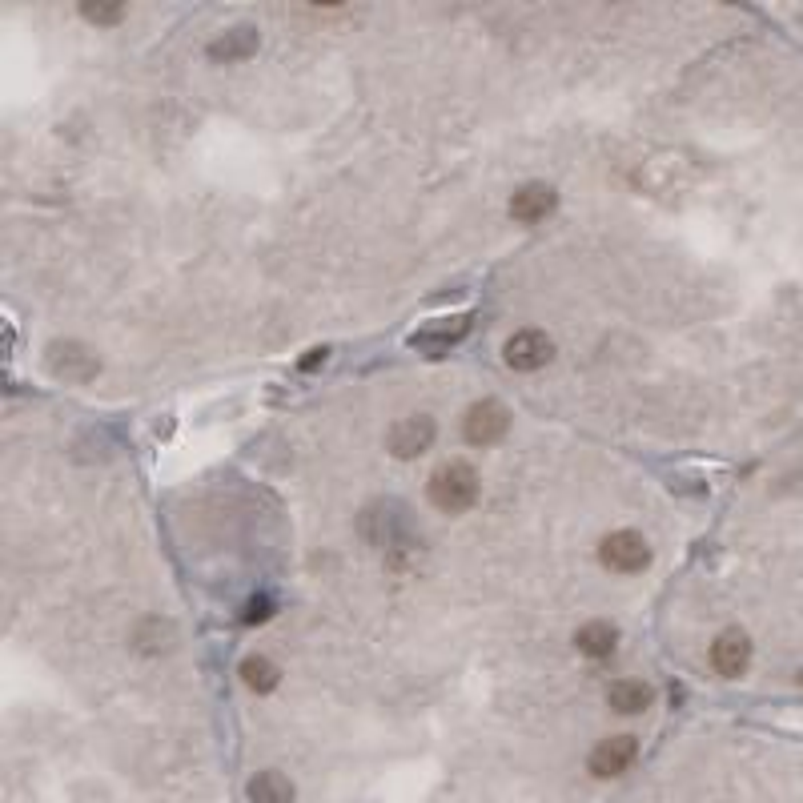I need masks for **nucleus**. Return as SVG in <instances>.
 <instances>
[{
  "instance_id": "obj_1",
  "label": "nucleus",
  "mask_w": 803,
  "mask_h": 803,
  "mask_svg": "<svg viewBox=\"0 0 803 803\" xmlns=\"http://www.w3.org/2000/svg\"><path fill=\"white\" fill-rule=\"evenodd\" d=\"M478 494H482V478H478V470H474L470 462H462V458L442 462V466L430 474V482H426V498H430V506L442 510V514H466V510L478 502Z\"/></svg>"
},
{
  "instance_id": "obj_19",
  "label": "nucleus",
  "mask_w": 803,
  "mask_h": 803,
  "mask_svg": "<svg viewBox=\"0 0 803 803\" xmlns=\"http://www.w3.org/2000/svg\"><path fill=\"white\" fill-rule=\"evenodd\" d=\"M799 683H803V671H799Z\"/></svg>"
},
{
  "instance_id": "obj_2",
  "label": "nucleus",
  "mask_w": 803,
  "mask_h": 803,
  "mask_svg": "<svg viewBox=\"0 0 803 803\" xmlns=\"http://www.w3.org/2000/svg\"><path fill=\"white\" fill-rule=\"evenodd\" d=\"M599 563L615 575H639L651 567V547L639 530H615L599 543Z\"/></svg>"
},
{
  "instance_id": "obj_16",
  "label": "nucleus",
  "mask_w": 803,
  "mask_h": 803,
  "mask_svg": "<svg viewBox=\"0 0 803 803\" xmlns=\"http://www.w3.org/2000/svg\"><path fill=\"white\" fill-rule=\"evenodd\" d=\"M81 17L93 25H117L125 17V9L121 5H81Z\"/></svg>"
},
{
  "instance_id": "obj_14",
  "label": "nucleus",
  "mask_w": 803,
  "mask_h": 803,
  "mask_svg": "<svg viewBox=\"0 0 803 803\" xmlns=\"http://www.w3.org/2000/svg\"><path fill=\"white\" fill-rule=\"evenodd\" d=\"M249 803H294V783L282 771H257L249 779Z\"/></svg>"
},
{
  "instance_id": "obj_18",
  "label": "nucleus",
  "mask_w": 803,
  "mask_h": 803,
  "mask_svg": "<svg viewBox=\"0 0 803 803\" xmlns=\"http://www.w3.org/2000/svg\"><path fill=\"white\" fill-rule=\"evenodd\" d=\"M318 362H326V350H310V358L302 362V370H314Z\"/></svg>"
},
{
  "instance_id": "obj_15",
  "label": "nucleus",
  "mask_w": 803,
  "mask_h": 803,
  "mask_svg": "<svg viewBox=\"0 0 803 803\" xmlns=\"http://www.w3.org/2000/svg\"><path fill=\"white\" fill-rule=\"evenodd\" d=\"M241 683H245L249 691H257V695H270V691L282 683V671H278V663H270L265 655H249V659L241 663Z\"/></svg>"
},
{
  "instance_id": "obj_6",
  "label": "nucleus",
  "mask_w": 803,
  "mask_h": 803,
  "mask_svg": "<svg viewBox=\"0 0 803 803\" xmlns=\"http://www.w3.org/2000/svg\"><path fill=\"white\" fill-rule=\"evenodd\" d=\"M466 334H470V314H450V318L426 322V326L414 330L406 342H410V350H418V354H426V358H438V354H446L450 346H458Z\"/></svg>"
},
{
  "instance_id": "obj_5",
  "label": "nucleus",
  "mask_w": 803,
  "mask_h": 803,
  "mask_svg": "<svg viewBox=\"0 0 803 803\" xmlns=\"http://www.w3.org/2000/svg\"><path fill=\"white\" fill-rule=\"evenodd\" d=\"M502 358H506L510 370L534 374V370H543V366L555 358V342H551V334H543V330H518V334L506 338Z\"/></svg>"
},
{
  "instance_id": "obj_8",
  "label": "nucleus",
  "mask_w": 803,
  "mask_h": 803,
  "mask_svg": "<svg viewBox=\"0 0 803 803\" xmlns=\"http://www.w3.org/2000/svg\"><path fill=\"white\" fill-rule=\"evenodd\" d=\"M555 205H559V193H555L547 181H526V185L510 197V217H514L518 225H539V221H547V217L555 213Z\"/></svg>"
},
{
  "instance_id": "obj_4",
  "label": "nucleus",
  "mask_w": 803,
  "mask_h": 803,
  "mask_svg": "<svg viewBox=\"0 0 803 803\" xmlns=\"http://www.w3.org/2000/svg\"><path fill=\"white\" fill-rule=\"evenodd\" d=\"M434 438H438V426H434L430 414H406V418H398V422L390 426V434H386V450H390L394 458L410 462V458L426 454V450L434 446Z\"/></svg>"
},
{
  "instance_id": "obj_13",
  "label": "nucleus",
  "mask_w": 803,
  "mask_h": 803,
  "mask_svg": "<svg viewBox=\"0 0 803 803\" xmlns=\"http://www.w3.org/2000/svg\"><path fill=\"white\" fill-rule=\"evenodd\" d=\"M607 703L619 711V715H643L651 703H655V691L643 683V679H619L607 687Z\"/></svg>"
},
{
  "instance_id": "obj_11",
  "label": "nucleus",
  "mask_w": 803,
  "mask_h": 803,
  "mask_svg": "<svg viewBox=\"0 0 803 803\" xmlns=\"http://www.w3.org/2000/svg\"><path fill=\"white\" fill-rule=\"evenodd\" d=\"M257 45H261V33H257L253 25H237V29L221 33V37L209 45V61H217V65H237V61H249V57L257 53Z\"/></svg>"
},
{
  "instance_id": "obj_12",
  "label": "nucleus",
  "mask_w": 803,
  "mask_h": 803,
  "mask_svg": "<svg viewBox=\"0 0 803 803\" xmlns=\"http://www.w3.org/2000/svg\"><path fill=\"white\" fill-rule=\"evenodd\" d=\"M575 647H579V655H587V659H607V655L619 647V627L607 623V619H591V623H583V627L575 631Z\"/></svg>"
},
{
  "instance_id": "obj_3",
  "label": "nucleus",
  "mask_w": 803,
  "mask_h": 803,
  "mask_svg": "<svg viewBox=\"0 0 803 803\" xmlns=\"http://www.w3.org/2000/svg\"><path fill=\"white\" fill-rule=\"evenodd\" d=\"M506 430H510V410L502 402H494V398L474 402L466 410V418H462V438L470 446H494V442L506 438Z\"/></svg>"
},
{
  "instance_id": "obj_7",
  "label": "nucleus",
  "mask_w": 803,
  "mask_h": 803,
  "mask_svg": "<svg viewBox=\"0 0 803 803\" xmlns=\"http://www.w3.org/2000/svg\"><path fill=\"white\" fill-rule=\"evenodd\" d=\"M635 759H639V739H635V735H611V739H603V743L591 751L587 771H591L595 779H615V775H623Z\"/></svg>"
},
{
  "instance_id": "obj_9",
  "label": "nucleus",
  "mask_w": 803,
  "mask_h": 803,
  "mask_svg": "<svg viewBox=\"0 0 803 803\" xmlns=\"http://www.w3.org/2000/svg\"><path fill=\"white\" fill-rule=\"evenodd\" d=\"M49 370H53V378H65V382H89L101 370V362L81 342H57V346H49Z\"/></svg>"
},
{
  "instance_id": "obj_10",
  "label": "nucleus",
  "mask_w": 803,
  "mask_h": 803,
  "mask_svg": "<svg viewBox=\"0 0 803 803\" xmlns=\"http://www.w3.org/2000/svg\"><path fill=\"white\" fill-rule=\"evenodd\" d=\"M747 663H751V639H747L739 627L723 631V635L711 643V667H715L723 679H739V675L747 671Z\"/></svg>"
},
{
  "instance_id": "obj_17",
  "label": "nucleus",
  "mask_w": 803,
  "mask_h": 803,
  "mask_svg": "<svg viewBox=\"0 0 803 803\" xmlns=\"http://www.w3.org/2000/svg\"><path fill=\"white\" fill-rule=\"evenodd\" d=\"M274 615V603L270 599H249V607H245V623H265V619H270Z\"/></svg>"
}]
</instances>
